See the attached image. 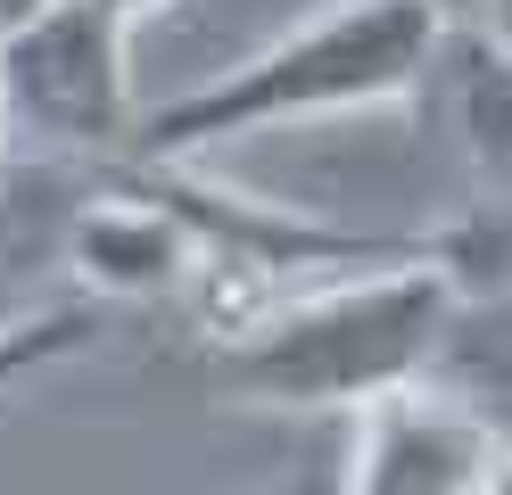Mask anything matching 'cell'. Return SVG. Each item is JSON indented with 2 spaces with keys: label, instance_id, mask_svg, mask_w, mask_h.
I'll return each instance as SVG.
<instances>
[{
  "label": "cell",
  "instance_id": "obj_9",
  "mask_svg": "<svg viewBox=\"0 0 512 495\" xmlns=\"http://www.w3.org/2000/svg\"><path fill=\"white\" fill-rule=\"evenodd\" d=\"M471 33H479V42H488V50H496V58L512 66V0H488V9H479V25H471Z\"/></svg>",
  "mask_w": 512,
  "mask_h": 495
},
{
  "label": "cell",
  "instance_id": "obj_1",
  "mask_svg": "<svg viewBox=\"0 0 512 495\" xmlns=\"http://www.w3.org/2000/svg\"><path fill=\"white\" fill-rule=\"evenodd\" d=\"M446 25L422 0H331L323 17L281 25L256 50L223 58L174 99H149L133 116L124 165H199L215 149L248 141V132L281 124H323L356 108H389L430 83V58Z\"/></svg>",
  "mask_w": 512,
  "mask_h": 495
},
{
  "label": "cell",
  "instance_id": "obj_3",
  "mask_svg": "<svg viewBox=\"0 0 512 495\" xmlns=\"http://www.w3.org/2000/svg\"><path fill=\"white\" fill-rule=\"evenodd\" d=\"M0 116L17 165H124L141 116L133 25L108 0H42L0 33Z\"/></svg>",
  "mask_w": 512,
  "mask_h": 495
},
{
  "label": "cell",
  "instance_id": "obj_11",
  "mask_svg": "<svg viewBox=\"0 0 512 495\" xmlns=\"http://www.w3.org/2000/svg\"><path fill=\"white\" fill-rule=\"evenodd\" d=\"M265 495H339V479H331V471H314V479H298V487L281 479V487H265Z\"/></svg>",
  "mask_w": 512,
  "mask_h": 495
},
{
  "label": "cell",
  "instance_id": "obj_8",
  "mask_svg": "<svg viewBox=\"0 0 512 495\" xmlns=\"http://www.w3.org/2000/svg\"><path fill=\"white\" fill-rule=\"evenodd\" d=\"M83 182L67 165H9L0 174V330L25 322V281L34 264H67V223L83 207Z\"/></svg>",
  "mask_w": 512,
  "mask_h": 495
},
{
  "label": "cell",
  "instance_id": "obj_6",
  "mask_svg": "<svg viewBox=\"0 0 512 495\" xmlns=\"http://www.w3.org/2000/svg\"><path fill=\"white\" fill-rule=\"evenodd\" d=\"M422 380L512 446V297H455Z\"/></svg>",
  "mask_w": 512,
  "mask_h": 495
},
{
  "label": "cell",
  "instance_id": "obj_10",
  "mask_svg": "<svg viewBox=\"0 0 512 495\" xmlns=\"http://www.w3.org/2000/svg\"><path fill=\"white\" fill-rule=\"evenodd\" d=\"M422 9H430V17L446 25V33H471V25H479V9H488V0H422Z\"/></svg>",
  "mask_w": 512,
  "mask_h": 495
},
{
  "label": "cell",
  "instance_id": "obj_7",
  "mask_svg": "<svg viewBox=\"0 0 512 495\" xmlns=\"http://www.w3.org/2000/svg\"><path fill=\"white\" fill-rule=\"evenodd\" d=\"M430 83L446 99V132L463 141L479 190H512V66L479 33H446L430 58Z\"/></svg>",
  "mask_w": 512,
  "mask_h": 495
},
{
  "label": "cell",
  "instance_id": "obj_2",
  "mask_svg": "<svg viewBox=\"0 0 512 495\" xmlns=\"http://www.w3.org/2000/svg\"><path fill=\"white\" fill-rule=\"evenodd\" d=\"M446 306H455V289L438 281L430 256L372 264V273L331 281V289H290L256 322L223 330L207 372L232 405L356 421L364 405H380V396H397L430 372Z\"/></svg>",
  "mask_w": 512,
  "mask_h": 495
},
{
  "label": "cell",
  "instance_id": "obj_4",
  "mask_svg": "<svg viewBox=\"0 0 512 495\" xmlns=\"http://www.w3.org/2000/svg\"><path fill=\"white\" fill-rule=\"evenodd\" d=\"M504 471H512V446L430 380L364 405L331 462L339 495H496Z\"/></svg>",
  "mask_w": 512,
  "mask_h": 495
},
{
  "label": "cell",
  "instance_id": "obj_5",
  "mask_svg": "<svg viewBox=\"0 0 512 495\" xmlns=\"http://www.w3.org/2000/svg\"><path fill=\"white\" fill-rule=\"evenodd\" d=\"M67 264L91 297H174L199 281V240L166 207H149L124 174H108L67 223Z\"/></svg>",
  "mask_w": 512,
  "mask_h": 495
}]
</instances>
